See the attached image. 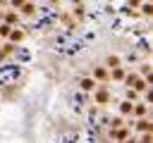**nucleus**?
Returning <instances> with one entry per match:
<instances>
[{"instance_id": "1", "label": "nucleus", "mask_w": 153, "mask_h": 143, "mask_svg": "<svg viewBox=\"0 0 153 143\" xmlns=\"http://www.w3.org/2000/svg\"><path fill=\"white\" fill-rule=\"evenodd\" d=\"M93 86H96V83H93L91 79H86V81H81V88H86V91H91Z\"/></svg>"}]
</instances>
